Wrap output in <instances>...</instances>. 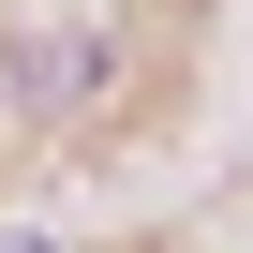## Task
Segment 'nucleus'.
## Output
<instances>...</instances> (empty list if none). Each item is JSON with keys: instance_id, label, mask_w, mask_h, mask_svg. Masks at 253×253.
<instances>
[{"instance_id": "1", "label": "nucleus", "mask_w": 253, "mask_h": 253, "mask_svg": "<svg viewBox=\"0 0 253 253\" xmlns=\"http://www.w3.org/2000/svg\"><path fill=\"white\" fill-rule=\"evenodd\" d=\"M15 253H45V238H15Z\"/></svg>"}]
</instances>
